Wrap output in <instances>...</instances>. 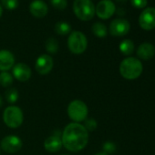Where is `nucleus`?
I'll return each instance as SVG.
<instances>
[{"instance_id": "obj_1", "label": "nucleus", "mask_w": 155, "mask_h": 155, "mask_svg": "<svg viewBox=\"0 0 155 155\" xmlns=\"http://www.w3.org/2000/svg\"><path fill=\"white\" fill-rule=\"evenodd\" d=\"M62 145L68 151L82 150L89 142V131L83 124L71 122L68 124L61 133Z\"/></svg>"}, {"instance_id": "obj_2", "label": "nucleus", "mask_w": 155, "mask_h": 155, "mask_svg": "<svg viewBox=\"0 0 155 155\" xmlns=\"http://www.w3.org/2000/svg\"><path fill=\"white\" fill-rule=\"evenodd\" d=\"M119 69L122 78L129 81H133L141 75L143 66L140 59L133 57H128L120 62Z\"/></svg>"}, {"instance_id": "obj_3", "label": "nucleus", "mask_w": 155, "mask_h": 155, "mask_svg": "<svg viewBox=\"0 0 155 155\" xmlns=\"http://www.w3.org/2000/svg\"><path fill=\"white\" fill-rule=\"evenodd\" d=\"M73 12L81 21L91 20L95 16V5L91 0H74Z\"/></svg>"}, {"instance_id": "obj_4", "label": "nucleus", "mask_w": 155, "mask_h": 155, "mask_svg": "<svg viewBox=\"0 0 155 155\" xmlns=\"http://www.w3.org/2000/svg\"><path fill=\"white\" fill-rule=\"evenodd\" d=\"M67 113L72 122L81 123L88 119L89 108L84 101L81 100H74L68 104Z\"/></svg>"}, {"instance_id": "obj_5", "label": "nucleus", "mask_w": 155, "mask_h": 155, "mask_svg": "<svg viewBox=\"0 0 155 155\" xmlns=\"http://www.w3.org/2000/svg\"><path fill=\"white\" fill-rule=\"evenodd\" d=\"M68 47L71 53L81 55L88 48V39L84 33L81 31H72L68 38Z\"/></svg>"}, {"instance_id": "obj_6", "label": "nucleus", "mask_w": 155, "mask_h": 155, "mask_svg": "<svg viewBox=\"0 0 155 155\" xmlns=\"http://www.w3.org/2000/svg\"><path fill=\"white\" fill-rule=\"evenodd\" d=\"M3 120L8 128L17 129L22 125L24 121V114L19 107L16 105H10L4 110Z\"/></svg>"}, {"instance_id": "obj_7", "label": "nucleus", "mask_w": 155, "mask_h": 155, "mask_svg": "<svg viewBox=\"0 0 155 155\" xmlns=\"http://www.w3.org/2000/svg\"><path fill=\"white\" fill-rule=\"evenodd\" d=\"M23 147V142L18 136L8 135L4 137L0 142V149L8 153H16Z\"/></svg>"}, {"instance_id": "obj_8", "label": "nucleus", "mask_w": 155, "mask_h": 155, "mask_svg": "<svg viewBox=\"0 0 155 155\" xmlns=\"http://www.w3.org/2000/svg\"><path fill=\"white\" fill-rule=\"evenodd\" d=\"M116 12V6L111 0H101L95 7V14L101 19H109Z\"/></svg>"}, {"instance_id": "obj_9", "label": "nucleus", "mask_w": 155, "mask_h": 155, "mask_svg": "<svg viewBox=\"0 0 155 155\" xmlns=\"http://www.w3.org/2000/svg\"><path fill=\"white\" fill-rule=\"evenodd\" d=\"M139 25L144 30L155 28V8H146L139 17Z\"/></svg>"}, {"instance_id": "obj_10", "label": "nucleus", "mask_w": 155, "mask_h": 155, "mask_svg": "<svg viewBox=\"0 0 155 155\" xmlns=\"http://www.w3.org/2000/svg\"><path fill=\"white\" fill-rule=\"evenodd\" d=\"M130 24L124 18L113 19L109 27V31L113 37H123L130 32Z\"/></svg>"}, {"instance_id": "obj_11", "label": "nucleus", "mask_w": 155, "mask_h": 155, "mask_svg": "<svg viewBox=\"0 0 155 155\" xmlns=\"http://www.w3.org/2000/svg\"><path fill=\"white\" fill-rule=\"evenodd\" d=\"M54 61L51 56L48 54L40 55L35 63V68L40 75H48L53 68Z\"/></svg>"}, {"instance_id": "obj_12", "label": "nucleus", "mask_w": 155, "mask_h": 155, "mask_svg": "<svg viewBox=\"0 0 155 155\" xmlns=\"http://www.w3.org/2000/svg\"><path fill=\"white\" fill-rule=\"evenodd\" d=\"M12 74L14 79L20 82L28 81L32 75L31 68L25 63H18L15 64L12 68Z\"/></svg>"}, {"instance_id": "obj_13", "label": "nucleus", "mask_w": 155, "mask_h": 155, "mask_svg": "<svg viewBox=\"0 0 155 155\" xmlns=\"http://www.w3.org/2000/svg\"><path fill=\"white\" fill-rule=\"evenodd\" d=\"M15 65V57L12 52L7 49L0 50V71H8Z\"/></svg>"}, {"instance_id": "obj_14", "label": "nucleus", "mask_w": 155, "mask_h": 155, "mask_svg": "<svg viewBox=\"0 0 155 155\" xmlns=\"http://www.w3.org/2000/svg\"><path fill=\"white\" fill-rule=\"evenodd\" d=\"M30 14L38 18H42L47 16L48 12V5L42 0H34L29 5Z\"/></svg>"}, {"instance_id": "obj_15", "label": "nucleus", "mask_w": 155, "mask_h": 155, "mask_svg": "<svg viewBox=\"0 0 155 155\" xmlns=\"http://www.w3.org/2000/svg\"><path fill=\"white\" fill-rule=\"evenodd\" d=\"M137 56L142 60H150L155 56V47L151 43H142L137 48Z\"/></svg>"}, {"instance_id": "obj_16", "label": "nucleus", "mask_w": 155, "mask_h": 155, "mask_svg": "<svg viewBox=\"0 0 155 155\" xmlns=\"http://www.w3.org/2000/svg\"><path fill=\"white\" fill-rule=\"evenodd\" d=\"M62 147L63 145L61 137L57 134H53L48 137L44 141V148L48 152H58L61 150Z\"/></svg>"}, {"instance_id": "obj_17", "label": "nucleus", "mask_w": 155, "mask_h": 155, "mask_svg": "<svg viewBox=\"0 0 155 155\" xmlns=\"http://www.w3.org/2000/svg\"><path fill=\"white\" fill-rule=\"evenodd\" d=\"M119 48H120V51L121 52L122 55H124V56H130L134 52L135 47H134V43H133L132 40H130V39H124V40H122L120 43Z\"/></svg>"}, {"instance_id": "obj_18", "label": "nucleus", "mask_w": 155, "mask_h": 155, "mask_svg": "<svg viewBox=\"0 0 155 155\" xmlns=\"http://www.w3.org/2000/svg\"><path fill=\"white\" fill-rule=\"evenodd\" d=\"M91 30H92V33L94 34V36H96V37H98L100 38H105L107 36V34H108L107 27L103 23H101V22L94 23L92 25Z\"/></svg>"}, {"instance_id": "obj_19", "label": "nucleus", "mask_w": 155, "mask_h": 155, "mask_svg": "<svg viewBox=\"0 0 155 155\" xmlns=\"http://www.w3.org/2000/svg\"><path fill=\"white\" fill-rule=\"evenodd\" d=\"M55 31L58 35L66 36L71 33V26L64 21H59L55 25Z\"/></svg>"}, {"instance_id": "obj_20", "label": "nucleus", "mask_w": 155, "mask_h": 155, "mask_svg": "<svg viewBox=\"0 0 155 155\" xmlns=\"http://www.w3.org/2000/svg\"><path fill=\"white\" fill-rule=\"evenodd\" d=\"M14 81V77L8 71H3L0 73V85L4 88H9Z\"/></svg>"}, {"instance_id": "obj_21", "label": "nucleus", "mask_w": 155, "mask_h": 155, "mask_svg": "<svg viewBox=\"0 0 155 155\" xmlns=\"http://www.w3.org/2000/svg\"><path fill=\"white\" fill-rule=\"evenodd\" d=\"M5 98H6V101L8 103L13 105L14 103H16L18 101V98H19L18 91L16 88H9V89H8L6 93H5Z\"/></svg>"}, {"instance_id": "obj_22", "label": "nucleus", "mask_w": 155, "mask_h": 155, "mask_svg": "<svg viewBox=\"0 0 155 155\" xmlns=\"http://www.w3.org/2000/svg\"><path fill=\"white\" fill-rule=\"evenodd\" d=\"M46 50L50 54H56L58 50V42L54 38H49L45 43Z\"/></svg>"}, {"instance_id": "obj_23", "label": "nucleus", "mask_w": 155, "mask_h": 155, "mask_svg": "<svg viewBox=\"0 0 155 155\" xmlns=\"http://www.w3.org/2000/svg\"><path fill=\"white\" fill-rule=\"evenodd\" d=\"M19 5L18 0H1V6L8 10H14Z\"/></svg>"}, {"instance_id": "obj_24", "label": "nucleus", "mask_w": 155, "mask_h": 155, "mask_svg": "<svg viewBox=\"0 0 155 155\" xmlns=\"http://www.w3.org/2000/svg\"><path fill=\"white\" fill-rule=\"evenodd\" d=\"M50 3L58 10H64L68 6L67 0H50Z\"/></svg>"}, {"instance_id": "obj_25", "label": "nucleus", "mask_w": 155, "mask_h": 155, "mask_svg": "<svg viewBox=\"0 0 155 155\" xmlns=\"http://www.w3.org/2000/svg\"><path fill=\"white\" fill-rule=\"evenodd\" d=\"M85 123H84V127L86 128V130L88 131H93L96 130L97 128V121L94 120V119H89V120H84Z\"/></svg>"}, {"instance_id": "obj_26", "label": "nucleus", "mask_w": 155, "mask_h": 155, "mask_svg": "<svg viewBox=\"0 0 155 155\" xmlns=\"http://www.w3.org/2000/svg\"><path fill=\"white\" fill-rule=\"evenodd\" d=\"M130 4L133 8L141 9L145 8L148 5V0H130Z\"/></svg>"}, {"instance_id": "obj_27", "label": "nucleus", "mask_w": 155, "mask_h": 155, "mask_svg": "<svg viewBox=\"0 0 155 155\" xmlns=\"http://www.w3.org/2000/svg\"><path fill=\"white\" fill-rule=\"evenodd\" d=\"M103 151L104 152H106V153H108L109 155L110 154V153H113L115 150H116V145L113 143V142H111V141H107V142H105L104 144H103Z\"/></svg>"}, {"instance_id": "obj_28", "label": "nucleus", "mask_w": 155, "mask_h": 155, "mask_svg": "<svg viewBox=\"0 0 155 155\" xmlns=\"http://www.w3.org/2000/svg\"><path fill=\"white\" fill-rule=\"evenodd\" d=\"M118 14H119V15H121V16H123V15L125 14V12H124V9H120V8H119V9H118Z\"/></svg>"}, {"instance_id": "obj_29", "label": "nucleus", "mask_w": 155, "mask_h": 155, "mask_svg": "<svg viewBox=\"0 0 155 155\" xmlns=\"http://www.w3.org/2000/svg\"><path fill=\"white\" fill-rule=\"evenodd\" d=\"M95 155H109V154H108V153H106V152H104V151H101V152L96 153Z\"/></svg>"}, {"instance_id": "obj_30", "label": "nucleus", "mask_w": 155, "mask_h": 155, "mask_svg": "<svg viewBox=\"0 0 155 155\" xmlns=\"http://www.w3.org/2000/svg\"><path fill=\"white\" fill-rule=\"evenodd\" d=\"M2 15H3V8H2V6L0 5V18H1Z\"/></svg>"}, {"instance_id": "obj_31", "label": "nucleus", "mask_w": 155, "mask_h": 155, "mask_svg": "<svg viewBox=\"0 0 155 155\" xmlns=\"http://www.w3.org/2000/svg\"><path fill=\"white\" fill-rule=\"evenodd\" d=\"M117 2H119V3H125V2H127L128 0H116Z\"/></svg>"}, {"instance_id": "obj_32", "label": "nucleus", "mask_w": 155, "mask_h": 155, "mask_svg": "<svg viewBox=\"0 0 155 155\" xmlns=\"http://www.w3.org/2000/svg\"><path fill=\"white\" fill-rule=\"evenodd\" d=\"M2 105H3V100H2L1 96H0V108L2 107Z\"/></svg>"}, {"instance_id": "obj_33", "label": "nucleus", "mask_w": 155, "mask_h": 155, "mask_svg": "<svg viewBox=\"0 0 155 155\" xmlns=\"http://www.w3.org/2000/svg\"><path fill=\"white\" fill-rule=\"evenodd\" d=\"M62 155H67V154H62Z\"/></svg>"}]
</instances>
